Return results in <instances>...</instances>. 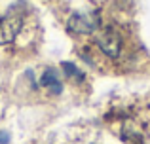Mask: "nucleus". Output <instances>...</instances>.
<instances>
[{"label": "nucleus", "mask_w": 150, "mask_h": 144, "mask_svg": "<svg viewBox=\"0 0 150 144\" xmlns=\"http://www.w3.org/2000/svg\"><path fill=\"white\" fill-rule=\"evenodd\" d=\"M97 46L106 57L118 59L122 53V36L114 29H105L97 34Z\"/></svg>", "instance_id": "nucleus-1"}, {"label": "nucleus", "mask_w": 150, "mask_h": 144, "mask_svg": "<svg viewBox=\"0 0 150 144\" xmlns=\"http://www.w3.org/2000/svg\"><path fill=\"white\" fill-rule=\"evenodd\" d=\"M23 27V17L17 13H8L0 19V46L10 44L15 40Z\"/></svg>", "instance_id": "nucleus-2"}, {"label": "nucleus", "mask_w": 150, "mask_h": 144, "mask_svg": "<svg viewBox=\"0 0 150 144\" xmlns=\"http://www.w3.org/2000/svg\"><path fill=\"white\" fill-rule=\"evenodd\" d=\"M69 29L72 30V32L76 34H91L97 30V27H99V21L93 17H89V15H84V13H74L70 15L69 19Z\"/></svg>", "instance_id": "nucleus-3"}, {"label": "nucleus", "mask_w": 150, "mask_h": 144, "mask_svg": "<svg viewBox=\"0 0 150 144\" xmlns=\"http://www.w3.org/2000/svg\"><path fill=\"white\" fill-rule=\"evenodd\" d=\"M40 85H42V87L51 89L55 95H59V93L63 91L61 78H59V74H57V70H55V68H46L44 74H42V78H40Z\"/></svg>", "instance_id": "nucleus-4"}, {"label": "nucleus", "mask_w": 150, "mask_h": 144, "mask_svg": "<svg viewBox=\"0 0 150 144\" xmlns=\"http://www.w3.org/2000/svg\"><path fill=\"white\" fill-rule=\"evenodd\" d=\"M61 68H63V74H65L67 78H74V80H78V81L84 80V72H82L74 63H70V61H65V63L61 65Z\"/></svg>", "instance_id": "nucleus-5"}, {"label": "nucleus", "mask_w": 150, "mask_h": 144, "mask_svg": "<svg viewBox=\"0 0 150 144\" xmlns=\"http://www.w3.org/2000/svg\"><path fill=\"white\" fill-rule=\"evenodd\" d=\"M10 140H11L10 133L8 131H0V144H10Z\"/></svg>", "instance_id": "nucleus-6"}]
</instances>
